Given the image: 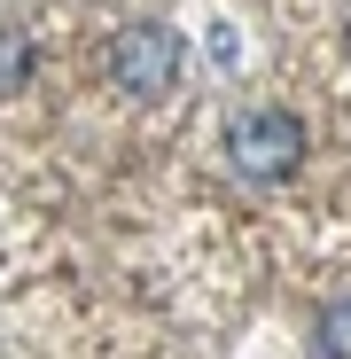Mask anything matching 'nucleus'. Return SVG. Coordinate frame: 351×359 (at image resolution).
I'll return each instance as SVG.
<instances>
[{"label":"nucleus","instance_id":"4","mask_svg":"<svg viewBox=\"0 0 351 359\" xmlns=\"http://www.w3.org/2000/svg\"><path fill=\"white\" fill-rule=\"evenodd\" d=\"M16 79H24V39H16V32H0V94H8Z\"/></svg>","mask_w":351,"mask_h":359},{"label":"nucleus","instance_id":"3","mask_svg":"<svg viewBox=\"0 0 351 359\" xmlns=\"http://www.w3.org/2000/svg\"><path fill=\"white\" fill-rule=\"evenodd\" d=\"M320 359H351V297L320 313Z\"/></svg>","mask_w":351,"mask_h":359},{"label":"nucleus","instance_id":"2","mask_svg":"<svg viewBox=\"0 0 351 359\" xmlns=\"http://www.w3.org/2000/svg\"><path fill=\"white\" fill-rule=\"evenodd\" d=\"M109 71H117V86H125V94H164L172 79H180V32H164V24L117 32Z\"/></svg>","mask_w":351,"mask_h":359},{"label":"nucleus","instance_id":"1","mask_svg":"<svg viewBox=\"0 0 351 359\" xmlns=\"http://www.w3.org/2000/svg\"><path fill=\"white\" fill-rule=\"evenodd\" d=\"M226 149H234V164H242L250 180H281V172H297V156H305V126L289 109H250Z\"/></svg>","mask_w":351,"mask_h":359}]
</instances>
